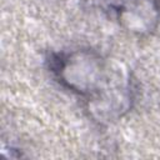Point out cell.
<instances>
[{"label":"cell","mask_w":160,"mask_h":160,"mask_svg":"<svg viewBox=\"0 0 160 160\" xmlns=\"http://www.w3.org/2000/svg\"><path fill=\"white\" fill-rule=\"evenodd\" d=\"M49 68L64 88L84 98L95 121H116L132 106L131 74L119 61L104 58L95 50L54 52Z\"/></svg>","instance_id":"1"},{"label":"cell","mask_w":160,"mask_h":160,"mask_svg":"<svg viewBox=\"0 0 160 160\" xmlns=\"http://www.w3.org/2000/svg\"><path fill=\"white\" fill-rule=\"evenodd\" d=\"M111 9L121 26L134 35L151 34L160 20L159 0H121Z\"/></svg>","instance_id":"2"}]
</instances>
